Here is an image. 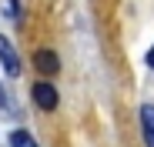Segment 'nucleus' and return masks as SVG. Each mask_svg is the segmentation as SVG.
<instances>
[{"label":"nucleus","instance_id":"1","mask_svg":"<svg viewBox=\"0 0 154 147\" xmlns=\"http://www.w3.org/2000/svg\"><path fill=\"white\" fill-rule=\"evenodd\" d=\"M30 100L40 107V110H57V104H60V94H57V87L50 84V80H37L34 87H30Z\"/></svg>","mask_w":154,"mask_h":147},{"label":"nucleus","instance_id":"2","mask_svg":"<svg viewBox=\"0 0 154 147\" xmlns=\"http://www.w3.org/2000/svg\"><path fill=\"white\" fill-rule=\"evenodd\" d=\"M34 67H37L40 77H54V74L60 70V57H57V50H50V47H40V50L34 54Z\"/></svg>","mask_w":154,"mask_h":147},{"label":"nucleus","instance_id":"3","mask_svg":"<svg viewBox=\"0 0 154 147\" xmlns=\"http://www.w3.org/2000/svg\"><path fill=\"white\" fill-rule=\"evenodd\" d=\"M0 64H4V70L10 74V77H17L20 74V57H17V50H14V44L0 34Z\"/></svg>","mask_w":154,"mask_h":147},{"label":"nucleus","instance_id":"4","mask_svg":"<svg viewBox=\"0 0 154 147\" xmlns=\"http://www.w3.org/2000/svg\"><path fill=\"white\" fill-rule=\"evenodd\" d=\"M10 147H40V144L30 137V130L17 127V130H10Z\"/></svg>","mask_w":154,"mask_h":147},{"label":"nucleus","instance_id":"5","mask_svg":"<svg viewBox=\"0 0 154 147\" xmlns=\"http://www.w3.org/2000/svg\"><path fill=\"white\" fill-rule=\"evenodd\" d=\"M0 117H7V120H14L17 117V107H14V97L7 94V87L0 84Z\"/></svg>","mask_w":154,"mask_h":147},{"label":"nucleus","instance_id":"6","mask_svg":"<svg viewBox=\"0 0 154 147\" xmlns=\"http://www.w3.org/2000/svg\"><path fill=\"white\" fill-rule=\"evenodd\" d=\"M141 130L154 134V104H144L141 107Z\"/></svg>","mask_w":154,"mask_h":147},{"label":"nucleus","instance_id":"7","mask_svg":"<svg viewBox=\"0 0 154 147\" xmlns=\"http://www.w3.org/2000/svg\"><path fill=\"white\" fill-rule=\"evenodd\" d=\"M144 64H147V67H154V44H151V50L144 54Z\"/></svg>","mask_w":154,"mask_h":147}]
</instances>
